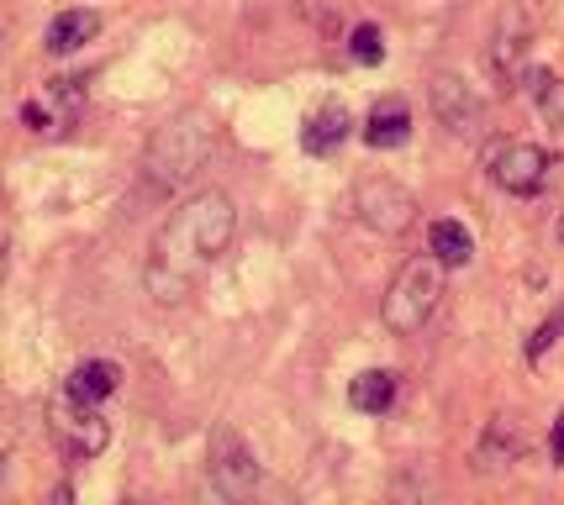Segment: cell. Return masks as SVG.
Returning a JSON list of instances; mask_svg holds the SVG:
<instances>
[{"label": "cell", "mask_w": 564, "mask_h": 505, "mask_svg": "<svg viewBox=\"0 0 564 505\" xmlns=\"http://www.w3.org/2000/svg\"><path fill=\"white\" fill-rule=\"evenodd\" d=\"M232 232H238V211H232L227 195H191L180 211H170V221L159 227V238L148 248V295L164 300V306L185 300L191 285L232 248Z\"/></svg>", "instance_id": "6da1fadb"}, {"label": "cell", "mask_w": 564, "mask_h": 505, "mask_svg": "<svg viewBox=\"0 0 564 505\" xmlns=\"http://www.w3.org/2000/svg\"><path fill=\"white\" fill-rule=\"evenodd\" d=\"M212 147H217V121L206 117L200 106H191V111L170 117L153 138H148L143 179L164 195L180 190V185H191L200 174V164L212 158Z\"/></svg>", "instance_id": "7a4b0ae2"}, {"label": "cell", "mask_w": 564, "mask_h": 505, "mask_svg": "<svg viewBox=\"0 0 564 505\" xmlns=\"http://www.w3.org/2000/svg\"><path fill=\"white\" fill-rule=\"evenodd\" d=\"M443 268H448V264H443L438 253H427V259H412V264L391 279L380 316H386V327H391L395 337H417L422 327H427V316L438 311Z\"/></svg>", "instance_id": "3957f363"}, {"label": "cell", "mask_w": 564, "mask_h": 505, "mask_svg": "<svg viewBox=\"0 0 564 505\" xmlns=\"http://www.w3.org/2000/svg\"><path fill=\"white\" fill-rule=\"evenodd\" d=\"M354 211L365 221L369 232H380V238H395V232H406L412 221H417V200L406 185H395V179H359V190H354Z\"/></svg>", "instance_id": "277c9868"}, {"label": "cell", "mask_w": 564, "mask_h": 505, "mask_svg": "<svg viewBox=\"0 0 564 505\" xmlns=\"http://www.w3.org/2000/svg\"><path fill=\"white\" fill-rule=\"evenodd\" d=\"M206 474H212V490H217L221 501H248V495H253L259 463H253V453L243 448V437L232 432V427H217L212 458H206Z\"/></svg>", "instance_id": "5b68a950"}, {"label": "cell", "mask_w": 564, "mask_h": 505, "mask_svg": "<svg viewBox=\"0 0 564 505\" xmlns=\"http://www.w3.org/2000/svg\"><path fill=\"white\" fill-rule=\"evenodd\" d=\"M427 100H433V117L454 132V138H480L486 132V100L475 96V85H465L459 74H433L427 85Z\"/></svg>", "instance_id": "8992f818"}, {"label": "cell", "mask_w": 564, "mask_h": 505, "mask_svg": "<svg viewBox=\"0 0 564 505\" xmlns=\"http://www.w3.org/2000/svg\"><path fill=\"white\" fill-rule=\"evenodd\" d=\"M53 437H58V448H64V458L69 463H85V458H96L100 448H106V421L96 416V406H85V400H74L69 389H64V400L53 406Z\"/></svg>", "instance_id": "52a82bcc"}, {"label": "cell", "mask_w": 564, "mask_h": 505, "mask_svg": "<svg viewBox=\"0 0 564 505\" xmlns=\"http://www.w3.org/2000/svg\"><path fill=\"white\" fill-rule=\"evenodd\" d=\"M549 168H554V158L539 143H507V147H496L491 179L507 195H539L549 185Z\"/></svg>", "instance_id": "ba28073f"}, {"label": "cell", "mask_w": 564, "mask_h": 505, "mask_svg": "<svg viewBox=\"0 0 564 505\" xmlns=\"http://www.w3.org/2000/svg\"><path fill=\"white\" fill-rule=\"evenodd\" d=\"M517 453H522V432H517L512 416H491V427L480 437V448H475V463L486 469V474H501V469H512Z\"/></svg>", "instance_id": "9c48e42d"}, {"label": "cell", "mask_w": 564, "mask_h": 505, "mask_svg": "<svg viewBox=\"0 0 564 505\" xmlns=\"http://www.w3.org/2000/svg\"><path fill=\"white\" fill-rule=\"evenodd\" d=\"M348 127H354V121H348L344 106H322V111H312L306 127H301V147H306L312 158H327V153H338V147H344Z\"/></svg>", "instance_id": "30bf717a"}, {"label": "cell", "mask_w": 564, "mask_h": 505, "mask_svg": "<svg viewBox=\"0 0 564 505\" xmlns=\"http://www.w3.org/2000/svg\"><path fill=\"white\" fill-rule=\"evenodd\" d=\"M117 385H122V369H117V363H111V359H85L69 374V385H64V389H69L74 400H85V406H100V400H106Z\"/></svg>", "instance_id": "8fae6325"}, {"label": "cell", "mask_w": 564, "mask_h": 505, "mask_svg": "<svg viewBox=\"0 0 564 505\" xmlns=\"http://www.w3.org/2000/svg\"><path fill=\"white\" fill-rule=\"evenodd\" d=\"M96 32H100V17H96V11H58L43 43H48V53H58V58H64V53H79V48H85Z\"/></svg>", "instance_id": "7c38bea8"}, {"label": "cell", "mask_w": 564, "mask_h": 505, "mask_svg": "<svg viewBox=\"0 0 564 505\" xmlns=\"http://www.w3.org/2000/svg\"><path fill=\"white\" fill-rule=\"evenodd\" d=\"M348 400H354V410H365V416H386L395 406V374L391 369H365L348 385Z\"/></svg>", "instance_id": "4fadbf2b"}, {"label": "cell", "mask_w": 564, "mask_h": 505, "mask_svg": "<svg viewBox=\"0 0 564 505\" xmlns=\"http://www.w3.org/2000/svg\"><path fill=\"white\" fill-rule=\"evenodd\" d=\"M412 138V111L401 106V100H391V106H375V117H369V127H365V143L369 147H401Z\"/></svg>", "instance_id": "5bb4252c"}, {"label": "cell", "mask_w": 564, "mask_h": 505, "mask_svg": "<svg viewBox=\"0 0 564 505\" xmlns=\"http://www.w3.org/2000/svg\"><path fill=\"white\" fill-rule=\"evenodd\" d=\"M427 248L438 253L448 268H465L469 259H475V238H469V227L465 221H433V232H427Z\"/></svg>", "instance_id": "9a60e30c"}, {"label": "cell", "mask_w": 564, "mask_h": 505, "mask_svg": "<svg viewBox=\"0 0 564 505\" xmlns=\"http://www.w3.org/2000/svg\"><path fill=\"white\" fill-rule=\"evenodd\" d=\"M528 85H533V106H539V117L549 127H564V79L549 69H533L528 74Z\"/></svg>", "instance_id": "2e32d148"}, {"label": "cell", "mask_w": 564, "mask_h": 505, "mask_svg": "<svg viewBox=\"0 0 564 505\" xmlns=\"http://www.w3.org/2000/svg\"><path fill=\"white\" fill-rule=\"evenodd\" d=\"M348 53H354L359 64H380V58H386V32L375 22H359L354 37H348Z\"/></svg>", "instance_id": "e0dca14e"}, {"label": "cell", "mask_w": 564, "mask_h": 505, "mask_svg": "<svg viewBox=\"0 0 564 505\" xmlns=\"http://www.w3.org/2000/svg\"><path fill=\"white\" fill-rule=\"evenodd\" d=\"M560 337H564V300H560V306H554V311H549V316H543V321H539V332L528 337V359L539 363L543 353H549V348L560 342Z\"/></svg>", "instance_id": "ac0fdd59"}, {"label": "cell", "mask_w": 564, "mask_h": 505, "mask_svg": "<svg viewBox=\"0 0 564 505\" xmlns=\"http://www.w3.org/2000/svg\"><path fill=\"white\" fill-rule=\"evenodd\" d=\"M549 458H554V463L564 469V410L554 416V432H549Z\"/></svg>", "instance_id": "d6986e66"}]
</instances>
